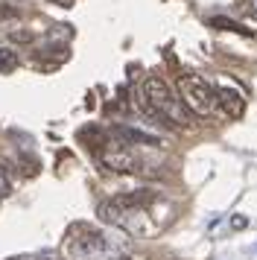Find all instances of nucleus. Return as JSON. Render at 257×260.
<instances>
[{
	"instance_id": "nucleus-13",
	"label": "nucleus",
	"mask_w": 257,
	"mask_h": 260,
	"mask_svg": "<svg viewBox=\"0 0 257 260\" xmlns=\"http://www.w3.org/2000/svg\"><path fill=\"white\" fill-rule=\"evenodd\" d=\"M15 9H12V6H3V3H0V18H15Z\"/></svg>"
},
{
	"instance_id": "nucleus-11",
	"label": "nucleus",
	"mask_w": 257,
	"mask_h": 260,
	"mask_svg": "<svg viewBox=\"0 0 257 260\" xmlns=\"http://www.w3.org/2000/svg\"><path fill=\"white\" fill-rule=\"evenodd\" d=\"M9 260H56L53 254H23V257H9Z\"/></svg>"
},
{
	"instance_id": "nucleus-5",
	"label": "nucleus",
	"mask_w": 257,
	"mask_h": 260,
	"mask_svg": "<svg viewBox=\"0 0 257 260\" xmlns=\"http://www.w3.org/2000/svg\"><path fill=\"white\" fill-rule=\"evenodd\" d=\"M216 106L222 108V114L231 120H240L245 111V100L234 88H216Z\"/></svg>"
},
{
	"instance_id": "nucleus-12",
	"label": "nucleus",
	"mask_w": 257,
	"mask_h": 260,
	"mask_svg": "<svg viewBox=\"0 0 257 260\" xmlns=\"http://www.w3.org/2000/svg\"><path fill=\"white\" fill-rule=\"evenodd\" d=\"M12 41H33V32H12Z\"/></svg>"
},
{
	"instance_id": "nucleus-9",
	"label": "nucleus",
	"mask_w": 257,
	"mask_h": 260,
	"mask_svg": "<svg viewBox=\"0 0 257 260\" xmlns=\"http://www.w3.org/2000/svg\"><path fill=\"white\" fill-rule=\"evenodd\" d=\"M18 68V53L9 47H0V73H12Z\"/></svg>"
},
{
	"instance_id": "nucleus-8",
	"label": "nucleus",
	"mask_w": 257,
	"mask_h": 260,
	"mask_svg": "<svg viewBox=\"0 0 257 260\" xmlns=\"http://www.w3.org/2000/svg\"><path fill=\"white\" fill-rule=\"evenodd\" d=\"M210 26H216V29H228V32H240V36H254L251 29H245L243 24L228 21V18H210Z\"/></svg>"
},
{
	"instance_id": "nucleus-2",
	"label": "nucleus",
	"mask_w": 257,
	"mask_h": 260,
	"mask_svg": "<svg viewBox=\"0 0 257 260\" xmlns=\"http://www.w3.org/2000/svg\"><path fill=\"white\" fill-rule=\"evenodd\" d=\"M178 94L187 111H193L199 117H208L216 111V88L199 76H178Z\"/></svg>"
},
{
	"instance_id": "nucleus-10",
	"label": "nucleus",
	"mask_w": 257,
	"mask_h": 260,
	"mask_svg": "<svg viewBox=\"0 0 257 260\" xmlns=\"http://www.w3.org/2000/svg\"><path fill=\"white\" fill-rule=\"evenodd\" d=\"M9 193H12V181H9V173H6V170L0 167V199H6Z\"/></svg>"
},
{
	"instance_id": "nucleus-6",
	"label": "nucleus",
	"mask_w": 257,
	"mask_h": 260,
	"mask_svg": "<svg viewBox=\"0 0 257 260\" xmlns=\"http://www.w3.org/2000/svg\"><path fill=\"white\" fill-rule=\"evenodd\" d=\"M97 216L103 219V222H111V225H123L126 222V216H128V211L117 202V196L114 199H108V202H100V208H97Z\"/></svg>"
},
{
	"instance_id": "nucleus-1",
	"label": "nucleus",
	"mask_w": 257,
	"mask_h": 260,
	"mask_svg": "<svg viewBox=\"0 0 257 260\" xmlns=\"http://www.w3.org/2000/svg\"><path fill=\"white\" fill-rule=\"evenodd\" d=\"M143 106L149 108L155 117L167 120L170 126H187V114H184L187 106L181 100H175V94L161 76H146L143 79Z\"/></svg>"
},
{
	"instance_id": "nucleus-3",
	"label": "nucleus",
	"mask_w": 257,
	"mask_h": 260,
	"mask_svg": "<svg viewBox=\"0 0 257 260\" xmlns=\"http://www.w3.org/2000/svg\"><path fill=\"white\" fill-rule=\"evenodd\" d=\"M79 234H73L68 240V251H70V257H76V260H93V257H100L105 251V237L100 234V231H93V228H76Z\"/></svg>"
},
{
	"instance_id": "nucleus-14",
	"label": "nucleus",
	"mask_w": 257,
	"mask_h": 260,
	"mask_svg": "<svg viewBox=\"0 0 257 260\" xmlns=\"http://www.w3.org/2000/svg\"><path fill=\"white\" fill-rule=\"evenodd\" d=\"M231 225H234V228H245V219H243V216H234Z\"/></svg>"
},
{
	"instance_id": "nucleus-7",
	"label": "nucleus",
	"mask_w": 257,
	"mask_h": 260,
	"mask_svg": "<svg viewBox=\"0 0 257 260\" xmlns=\"http://www.w3.org/2000/svg\"><path fill=\"white\" fill-rule=\"evenodd\" d=\"M117 138H123V141L128 143H146V146H158V138H152V135H146V132H138V129H128V126H120V129H114Z\"/></svg>"
},
{
	"instance_id": "nucleus-4",
	"label": "nucleus",
	"mask_w": 257,
	"mask_h": 260,
	"mask_svg": "<svg viewBox=\"0 0 257 260\" xmlns=\"http://www.w3.org/2000/svg\"><path fill=\"white\" fill-rule=\"evenodd\" d=\"M100 164H103L105 170H111V173H123V176H128V173H140V158L132 152V149H126V146L103 149Z\"/></svg>"
}]
</instances>
